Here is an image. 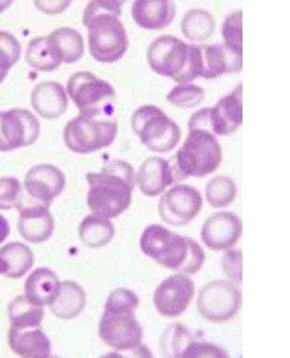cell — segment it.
<instances>
[{"label":"cell","mask_w":290,"mask_h":358,"mask_svg":"<svg viewBox=\"0 0 290 358\" xmlns=\"http://www.w3.org/2000/svg\"><path fill=\"white\" fill-rule=\"evenodd\" d=\"M52 358H59V357H52Z\"/></svg>","instance_id":"obj_47"},{"label":"cell","mask_w":290,"mask_h":358,"mask_svg":"<svg viewBox=\"0 0 290 358\" xmlns=\"http://www.w3.org/2000/svg\"><path fill=\"white\" fill-rule=\"evenodd\" d=\"M223 271L232 280V283L241 282V252L239 250H226L223 256Z\"/></svg>","instance_id":"obj_40"},{"label":"cell","mask_w":290,"mask_h":358,"mask_svg":"<svg viewBox=\"0 0 290 358\" xmlns=\"http://www.w3.org/2000/svg\"><path fill=\"white\" fill-rule=\"evenodd\" d=\"M101 358H126V355H121V353H117V351H113V353L103 355Z\"/></svg>","instance_id":"obj_44"},{"label":"cell","mask_w":290,"mask_h":358,"mask_svg":"<svg viewBox=\"0 0 290 358\" xmlns=\"http://www.w3.org/2000/svg\"><path fill=\"white\" fill-rule=\"evenodd\" d=\"M131 128L140 143L152 152L164 154L173 150L181 141V128L161 108L146 104L131 115Z\"/></svg>","instance_id":"obj_5"},{"label":"cell","mask_w":290,"mask_h":358,"mask_svg":"<svg viewBox=\"0 0 290 358\" xmlns=\"http://www.w3.org/2000/svg\"><path fill=\"white\" fill-rule=\"evenodd\" d=\"M192 333L179 324H172L168 329L163 333L161 338V349H163L164 358H183L184 351L194 344Z\"/></svg>","instance_id":"obj_31"},{"label":"cell","mask_w":290,"mask_h":358,"mask_svg":"<svg viewBox=\"0 0 290 358\" xmlns=\"http://www.w3.org/2000/svg\"><path fill=\"white\" fill-rule=\"evenodd\" d=\"M117 137L115 119L89 117L79 113L64 128V143L75 154H92L112 145Z\"/></svg>","instance_id":"obj_6"},{"label":"cell","mask_w":290,"mask_h":358,"mask_svg":"<svg viewBox=\"0 0 290 358\" xmlns=\"http://www.w3.org/2000/svg\"><path fill=\"white\" fill-rule=\"evenodd\" d=\"M241 220L232 213H219L210 216L201 229V238L208 249L230 250L241 238Z\"/></svg>","instance_id":"obj_15"},{"label":"cell","mask_w":290,"mask_h":358,"mask_svg":"<svg viewBox=\"0 0 290 358\" xmlns=\"http://www.w3.org/2000/svg\"><path fill=\"white\" fill-rule=\"evenodd\" d=\"M26 62L29 66L35 68L38 71H53L61 66L62 62L59 61V57L53 52L50 38L48 37H37L33 38L28 44L26 50Z\"/></svg>","instance_id":"obj_30"},{"label":"cell","mask_w":290,"mask_h":358,"mask_svg":"<svg viewBox=\"0 0 290 358\" xmlns=\"http://www.w3.org/2000/svg\"><path fill=\"white\" fill-rule=\"evenodd\" d=\"M8 318L11 322V327L35 329V327H41V324H43L44 307L33 303L26 296H17L8 306Z\"/></svg>","instance_id":"obj_28"},{"label":"cell","mask_w":290,"mask_h":358,"mask_svg":"<svg viewBox=\"0 0 290 358\" xmlns=\"http://www.w3.org/2000/svg\"><path fill=\"white\" fill-rule=\"evenodd\" d=\"M223 152L210 130H190L175 156V178H205L219 169Z\"/></svg>","instance_id":"obj_2"},{"label":"cell","mask_w":290,"mask_h":358,"mask_svg":"<svg viewBox=\"0 0 290 358\" xmlns=\"http://www.w3.org/2000/svg\"><path fill=\"white\" fill-rule=\"evenodd\" d=\"M121 2L115 0H92L85 10L82 24L88 28L89 55L97 62L112 64L128 52V34L119 15Z\"/></svg>","instance_id":"obj_1"},{"label":"cell","mask_w":290,"mask_h":358,"mask_svg":"<svg viewBox=\"0 0 290 358\" xmlns=\"http://www.w3.org/2000/svg\"><path fill=\"white\" fill-rule=\"evenodd\" d=\"M86 307V292L85 289L80 287L77 282H61V289H59V294L53 300V303L50 306L53 315L61 320H71L79 316L80 313L85 311Z\"/></svg>","instance_id":"obj_24"},{"label":"cell","mask_w":290,"mask_h":358,"mask_svg":"<svg viewBox=\"0 0 290 358\" xmlns=\"http://www.w3.org/2000/svg\"><path fill=\"white\" fill-rule=\"evenodd\" d=\"M173 169L163 157H148L143 161L139 172L136 176V183L145 196H159L173 183Z\"/></svg>","instance_id":"obj_18"},{"label":"cell","mask_w":290,"mask_h":358,"mask_svg":"<svg viewBox=\"0 0 290 358\" xmlns=\"http://www.w3.org/2000/svg\"><path fill=\"white\" fill-rule=\"evenodd\" d=\"M41 136V123L31 112L13 108L0 112V152L31 146Z\"/></svg>","instance_id":"obj_10"},{"label":"cell","mask_w":290,"mask_h":358,"mask_svg":"<svg viewBox=\"0 0 290 358\" xmlns=\"http://www.w3.org/2000/svg\"><path fill=\"white\" fill-rule=\"evenodd\" d=\"M241 85L225 95L214 108H208V121H210V132L214 136H230L234 134L243 121V104H241Z\"/></svg>","instance_id":"obj_17"},{"label":"cell","mask_w":290,"mask_h":358,"mask_svg":"<svg viewBox=\"0 0 290 358\" xmlns=\"http://www.w3.org/2000/svg\"><path fill=\"white\" fill-rule=\"evenodd\" d=\"M8 236H10V223L0 214V243H4Z\"/></svg>","instance_id":"obj_43"},{"label":"cell","mask_w":290,"mask_h":358,"mask_svg":"<svg viewBox=\"0 0 290 358\" xmlns=\"http://www.w3.org/2000/svg\"><path fill=\"white\" fill-rule=\"evenodd\" d=\"M140 250L164 268L181 271L188 258V238L168 231L163 225L146 227L140 234Z\"/></svg>","instance_id":"obj_7"},{"label":"cell","mask_w":290,"mask_h":358,"mask_svg":"<svg viewBox=\"0 0 290 358\" xmlns=\"http://www.w3.org/2000/svg\"><path fill=\"white\" fill-rule=\"evenodd\" d=\"M99 336L104 344L115 351H133L143 345L145 331L136 316L131 315H110L104 313L99 322Z\"/></svg>","instance_id":"obj_12"},{"label":"cell","mask_w":290,"mask_h":358,"mask_svg":"<svg viewBox=\"0 0 290 358\" xmlns=\"http://www.w3.org/2000/svg\"><path fill=\"white\" fill-rule=\"evenodd\" d=\"M8 344L11 351L20 358H52V342L41 327L35 329L10 327Z\"/></svg>","instance_id":"obj_21"},{"label":"cell","mask_w":290,"mask_h":358,"mask_svg":"<svg viewBox=\"0 0 290 358\" xmlns=\"http://www.w3.org/2000/svg\"><path fill=\"white\" fill-rule=\"evenodd\" d=\"M197 52L203 79H217L223 73H234L241 70V57L226 50L225 44L197 46Z\"/></svg>","instance_id":"obj_22"},{"label":"cell","mask_w":290,"mask_h":358,"mask_svg":"<svg viewBox=\"0 0 290 358\" xmlns=\"http://www.w3.org/2000/svg\"><path fill=\"white\" fill-rule=\"evenodd\" d=\"M203 198L190 185H175L163 194L159 201L161 220L173 227H183L201 213Z\"/></svg>","instance_id":"obj_11"},{"label":"cell","mask_w":290,"mask_h":358,"mask_svg":"<svg viewBox=\"0 0 290 358\" xmlns=\"http://www.w3.org/2000/svg\"><path fill=\"white\" fill-rule=\"evenodd\" d=\"M183 358H230L225 349L208 342H194L190 348L184 351Z\"/></svg>","instance_id":"obj_38"},{"label":"cell","mask_w":290,"mask_h":358,"mask_svg":"<svg viewBox=\"0 0 290 358\" xmlns=\"http://www.w3.org/2000/svg\"><path fill=\"white\" fill-rule=\"evenodd\" d=\"M70 0H35V8L46 15H59L70 8Z\"/></svg>","instance_id":"obj_41"},{"label":"cell","mask_w":290,"mask_h":358,"mask_svg":"<svg viewBox=\"0 0 290 358\" xmlns=\"http://www.w3.org/2000/svg\"><path fill=\"white\" fill-rule=\"evenodd\" d=\"M115 236V227L110 220L99 216H86L79 225V238L89 249L106 247Z\"/></svg>","instance_id":"obj_27"},{"label":"cell","mask_w":290,"mask_h":358,"mask_svg":"<svg viewBox=\"0 0 290 358\" xmlns=\"http://www.w3.org/2000/svg\"><path fill=\"white\" fill-rule=\"evenodd\" d=\"M66 187V176L55 165H35L28 170L24 178V190L29 194V198L38 201L41 205H50L55 198L61 196Z\"/></svg>","instance_id":"obj_14"},{"label":"cell","mask_w":290,"mask_h":358,"mask_svg":"<svg viewBox=\"0 0 290 358\" xmlns=\"http://www.w3.org/2000/svg\"><path fill=\"white\" fill-rule=\"evenodd\" d=\"M59 289H61L59 276L53 273L52 268L41 267L33 271L24 283V292H26L24 296L29 298L33 303L41 307L52 306L53 300L59 294Z\"/></svg>","instance_id":"obj_23"},{"label":"cell","mask_w":290,"mask_h":358,"mask_svg":"<svg viewBox=\"0 0 290 358\" xmlns=\"http://www.w3.org/2000/svg\"><path fill=\"white\" fill-rule=\"evenodd\" d=\"M19 232L29 243H43L52 238L55 220L46 205H22L19 207Z\"/></svg>","instance_id":"obj_16"},{"label":"cell","mask_w":290,"mask_h":358,"mask_svg":"<svg viewBox=\"0 0 290 358\" xmlns=\"http://www.w3.org/2000/svg\"><path fill=\"white\" fill-rule=\"evenodd\" d=\"M194 292H196V287L192 280L188 278L187 274L177 273L164 280L159 287L155 289L154 306L159 315L175 318L187 311L192 302Z\"/></svg>","instance_id":"obj_13"},{"label":"cell","mask_w":290,"mask_h":358,"mask_svg":"<svg viewBox=\"0 0 290 358\" xmlns=\"http://www.w3.org/2000/svg\"><path fill=\"white\" fill-rule=\"evenodd\" d=\"M203 264H205V252L199 247L196 240H190L188 238V258L184 262L183 268L179 271V274H196L197 271H201Z\"/></svg>","instance_id":"obj_39"},{"label":"cell","mask_w":290,"mask_h":358,"mask_svg":"<svg viewBox=\"0 0 290 358\" xmlns=\"http://www.w3.org/2000/svg\"><path fill=\"white\" fill-rule=\"evenodd\" d=\"M33 262H35V256L31 249L19 241L8 243L0 249V274L6 278H22L33 267Z\"/></svg>","instance_id":"obj_25"},{"label":"cell","mask_w":290,"mask_h":358,"mask_svg":"<svg viewBox=\"0 0 290 358\" xmlns=\"http://www.w3.org/2000/svg\"><path fill=\"white\" fill-rule=\"evenodd\" d=\"M6 76H8V71H4V70H0V83H2V80L6 79Z\"/></svg>","instance_id":"obj_46"},{"label":"cell","mask_w":290,"mask_h":358,"mask_svg":"<svg viewBox=\"0 0 290 358\" xmlns=\"http://www.w3.org/2000/svg\"><path fill=\"white\" fill-rule=\"evenodd\" d=\"M20 59L19 41L8 31H0V70L8 71Z\"/></svg>","instance_id":"obj_35"},{"label":"cell","mask_w":290,"mask_h":358,"mask_svg":"<svg viewBox=\"0 0 290 358\" xmlns=\"http://www.w3.org/2000/svg\"><path fill=\"white\" fill-rule=\"evenodd\" d=\"M126 358H154L152 357V351L146 345H139L137 349L130 351V355H126Z\"/></svg>","instance_id":"obj_42"},{"label":"cell","mask_w":290,"mask_h":358,"mask_svg":"<svg viewBox=\"0 0 290 358\" xmlns=\"http://www.w3.org/2000/svg\"><path fill=\"white\" fill-rule=\"evenodd\" d=\"M22 185L17 178H0V210H11L20 205Z\"/></svg>","instance_id":"obj_36"},{"label":"cell","mask_w":290,"mask_h":358,"mask_svg":"<svg viewBox=\"0 0 290 358\" xmlns=\"http://www.w3.org/2000/svg\"><path fill=\"white\" fill-rule=\"evenodd\" d=\"M223 38L225 48L241 57V11H235L223 24Z\"/></svg>","instance_id":"obj_37"},{"label":"cell","mask_w":290,"mask_h":358,"mask_svg":"<svg viewBox=\"0 0 290 358\" xmlns=\"http://www.w3.org/2000/svg\"><path fill=\"white\" fill-rule=\"evenodd\" d=\"M137 307H139V298L133 291L124 287H119L110 292V296L104 306V313L110 315H136Z\"/></svg>","instance_id":"obj_33"},{"label":"cell","mask_w":290,"mask_h":358,"mask_svg":"<svg viewBox=\"0 0 290 358\" xmlns=\"http://www.w3.org/2000/svg\"><path fill=\"white\" fill-rule=\"evenodd\" d=\"M68 97L82 115L99 119H112L115 112V90L110 83L99 79L89 71H77L68 79Z\"/></svg>","instance_id":"obj_3"},{"label":"cell","mask_w":290,"mask_h":358,"mask_svg":"<svg viewBox=\"0 0 290 358\" xmlns=\"http://www.w3.org/2000/svg\"><path fill=\"white\" fill-rule=\"evenodd\" d=\"M146 59L157 76L170 77L177 83L179 77L187 70L190 46L184 44L183 41H179L177 37L163 35L150 44L148 52H146Z\"/></svg>","instance_id":"obj_9"},{"label":"cell","mask_w":290,"mask_h":358,"mask_svg":"<svg viewBox=\"0 0 290 358\" xmlns=\"http://www.w3.org/2000/svg\"><path fill=\"white\" fill-rule=\"evenodd\" d=\"M206 201L210 203L212 207L221 208V207H229L230 203L235 199V194H238V189H235L234 179L229 178V176H215L210 183L206 185Z\"/></svg>","instance_id":"obj_32"},{"label":"cell","mask_w":290,"mask_h":358,"mask_svg":"<svg viewBox=\"0 0 290 358\" xmlns=\"http://www.w3.org/2000/svg\"><path fill=\"white\" fill-rule=\"evenodd\" d=\"M86 181L89 185L88 208L94 216L112 222L113 217L121 216L130 208L133 185L128 181L110 174L106 170H101L99 174L89 172L86 174Z\"/></svg>","instance_id":"obj_4"},{"label":"cell","mask_w":290,"mask_h":358,"mask_svg":"<svg viewBox=\"0 0 290 358\" xmlns=\"http://www.w3.org/2000/svg\"><path fill=\"white\" fill-rule=\"evenodd\" d=\"M133 22L143 29H163L175 19V4L170 0H136L131 6Z\"/></svg>","instance_id":"obj_19"},{"label":"cell","mask_w":290,"mask_h":358,"mask_svg":"<svg viewBox=\"0 0 290 358\" xmlns=\"http://www.w3.org/2000/svg\"><path fill=\"white\" fill-rule=\"evenodd\" d=\"M53 52L59 57V61L66 64H73L80 61L85 55V38L73 28H59L48 35Z\"/></svg>","instance_id":"obj_26"},{"label":"cell","mask_w":290,"mask_h":358,"mask_svg":"<svg viewBox=\"0 0 290 358\" xmlns=\"http://www.w3.org/2000/svg\"><path fill=\"white\" fill-rule=\"evenodd\" d=\"M10 6H11V0H0V13H2L4 10H8Z\"/></svg>","instance_id":"obj_45"},{"label":"cell","mask_w":290,"mask_h":358,"mask_svg":"<svg viewBox=\"0 0 290 358\" xmlns=\"http://www.w3.org/2000/svg\"><path fill=\"white\" fill-rule=\"evenodd\" d=\"M166 99L177 108H196L205 99V90L197 85H177L170 90Z\"/></svg>","instance_id":"obj_34"},{"label":"cell","mask_w":290,"mask_h":358,"mask_svg":"<svg viewBox=\"0 0 290 358\" xmlns=\"http://www.w3.org/2000/svg\"><path fill=\"white\" fill-rule=\"evenodd\" d=\"M241 291L226 280L206 283L197 296V309L208 322H229L239 313Z\"/></svg>","instance_id":"obj_8"},{"label":"cell","mask_w":290,"mask_h":358,"mask_svg":"<svg viewBox=\"0 0 290 358\" xmlns=\"http://www.w3.org/2000/svg\"><path fill=\"white\" fill-rule=\"evenodd\" d=\"M214 17L205 10L187 11V15L183 17V22H181V31L192 43H203L206 38H210L214 35Z\"/></svg>","instance_id":"obj_29"},{"label":"cell","mask_w":290,"mask_h":358,"mask_svg":"<svg viewBox=\"0 0 290 358\" xmlns=\"http://www.w3.org/2000/svg\"><path fill=\"white\" fill-rule=\"evenodd\" d=\"M31 106L43 119H59L68 110V92L55 80H44L33 88Z\"/></svg>","instance_id":"obj_20"}]
</instances>
